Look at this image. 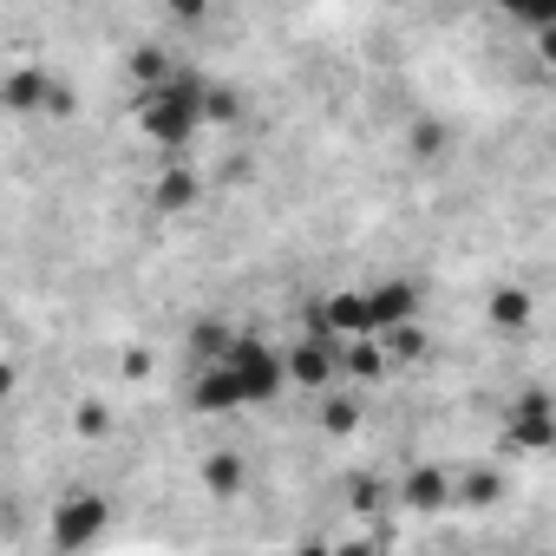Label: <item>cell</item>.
<instances>
[{
    "mask_svg": "<svg viewBox=\"0 0 556 556\" xmlns=\"http://www.w3.org/2000/svg\"><path fill=\"white\" fill-rule=\"evenodd\" d=\"M73 432H79V439H105V432H112V406H105V400L73 406Z\"/></svg>",
    "mask_w": 556,
    "mask_h": 556,
    "instance_id": "23",
    "label": "cell"
},
{
    "mask_svg": "<svg viewBox=\"0 0 556 556\" xmlns=\"http://www.w3.org/2000/svg\"><path fill=\"white\" fill-rule=\"evenodd\" d=\"M0 315H8V295H0Z\"/></svg>",
    "mask_w": 556,
    "mask_h": 556,
    "instance_id": "29",
    "label": "cell"
},
{
    "mask_svg": "<svg viewBox=\"0 0 556 556\" xmlns=\"http://www.w3.org/2000/svg\"><path fill=\"white\" fill-rule=\"evenodd\" d=\"M242 112H249V105H242L236 86H223V79L203 86V125H242Z\"/></svg>",
    "mask_w": 556,
    "mask_h": 556,
    "instance_id": "16",
    "label": "cell"
},
{
    "mask_svg": "<svg viewBox=\"0 0 556 556\" xmlns=\"http://www.w3.org/2000/svg\"><path fill=\"white\" fill-rule=\"evenodd\" d=\"M47 92H53V73H40V66H21V73L0 79V105L21 112V118H40L47 112Z\"/></svg>",
    "mask_w": 556,
    "mask_h": 556,
    "instance_id": "9",
    "label": "cell"
},
{
    "mask_svg": "<svg viewBox=\"0 0 556 556\" xmlns=\"http://www.w3.org/2000/svg\"><path fill=\"white\" fill-rule=\"evenodd\" d=\"M184 348H190L197 361H223V348H229V328H223V321H197V328L184 334Z\"/></svg>",
    "mask_w": 556,
    "mask_h": 556,
    "instance_id": "22",
    "label": "cell"
},
{
    "mask_svg": "<svg viewBox=\"0 0 556 556\" xmlns=\"http://www.w3.org/2000/svg\"><path fill=\"white\" fill-rule=\"evenodd\" d=\"M452 504H465V510H491V504H504V478H497L491 465H478V471L452 478Z\"/></svg>",
    "mask_w": 556,
    "mask_h": 556,
    "instance_id": "14",
    "label": "cell"
},
{
    "mask_svg": "<svg viewBox=\"0 0 556 556\" xmlns=\"http://www.w3.org/2000/svg\"><path fill=\"white\" fill-rule=\"evenodd\" d=\"M164 79H170V53H164V47H138V53H131V92L164 86Z\"/></svg>",
    "mask_w": 556,
    "mask_h": 556,
    "instance_id": "20",
    "label": "cell"
},
{
    "mask_svg": "<svg viewBox=\"0 0 556 556\" xmlns=\"http://www.w3.org/2000/svg\"><path fill=\"white\" fill-rule=\"evenodd\" d=\"M374 341H380L387 367H413V361H426V348H432V341H426V328H419V315H413V321H393V328H380Z\"/></svg>",
    "mask_w": 556,
    "mask_h": 556,
    "instance_id": "12",
    "label": "cell"
},
{
    "mask_svg": "<svg viewBox=\"0 0 556 556\" xmlns=\"http://www.w3.org/2000/svg\"><path fill=\"white\" fill-rule=\"evenodd\" d=\"M282 374H289V387L328 393V387H334V374H341V341H334V334H321V328H308L302 341H289V348H282Z\"/></svg>",
    "mask_w": 556,
    "mask_h": 556,
    "instance_id": "4",
    "label": "cell"
},
{
    "mask_svg": "<svg viewBox=\"0 0 556 556\" xmlns=\"http://www.w3.org/2000/svg\"><path fill=\"white\" fill-rule=\"evenodd\" d=\"M393 504L413 510V517H439V510H452V471H445V465H413V471L400 478Z\"/></svg>",
    "mask_w": 556,
    "mask_h": 556,
    "instance_id": "7",
    "label": "cell"
},
{
    "mask_svg": "<svg viewBox=\"0 0 556 556\" xmlns=\"http://www.w3.org/2000/svg\"><path fill=\"white\" fill-rule=\"evenodd\" d=\"M504 445H517V452H549L556 445V413H549L543 387L517 393V406L504 413Z\"/></svg>",
    "mask_w": 556,
    "mask_h": 556,
    "instance_id": "5",
    "label": "cell"
},
{
    "mask_svg": "<svg viewBox=\"0 0 556 556\" xmlns=\"http://www.w3.org/2000/svg\"><path fill=\"white\" fill-rule=\"evenodd\" d=\"M348 510H361V517L387 510V484L380 478H348Z\"/></svg>",
    "mask_w": 556,
    "mask_h": 556,
    "instance_id": "24",
    "label": "cell"
},
{
    "mask_svg": "<svg viewBox=\"0 0 556 556\" xmlns=\"http://www.w3.org/2000/svg\"><path fill=\"white\" fill-rule=\"evenodd\" d=\"M118 367H125V380H144V374H151V354H144V348H131Z\"/></svg>",
    "mask_w": 556,
    "mask_h": 556,
    "instance_id": "26",
    "label": "cell"
},
{
    "mask_svg": "<svg viewBox=\"0 0 556 556\" xmlns=\"http://www.w3.org/2000/svg\"><path fill=\"white\" fill-rule=\"evenodd\" d=\"M367 315H374V334H380V328H393V321H413V315H419V289L393 275V282L367 289Z\"/></svg>",
    "mask_w": 556,
    "mask_h": 556,
    "instance_id": "10",
    "label": "cell"
},
{
    "mask_svg": "<svg viewBox=\"0 0 556 556\" xmlns=\"http://www.w3.org/2000/svg\"><path fill=\"white\" fill-rule=\"evenodd\" d=\"M530 308H536V295H530V289H497V295L484 302L491 328H523V321H530Z\"/></svg>",
    "mask_w": 556,
    "mask_h": 556,
    "instance_id": "18",
    "label": "cell"
},
{
    "mask_svg": "<svg viewBox=\"0 0 556 556\" xmlns=\"http://www.w3.org/2000/svg\"><path fill=\"white\" fill-rule=\"evenodd\" d=\"M321 432H328V439H354V432H361V400H348V393L321 400Z\"/></svg>",
    "mask_w": 556,
    "mask_h": 556,
    "instance_id": "19",
    "label": "cell"
},
{
    "mask_svg": "<svg viewBox=\"0 0 556 556\" xmlns=\"http://www.w3.org/2000/svg\"><path fill=\"white\" fill-rule=\"evenodd\" d=\"M190 413L197 419H223V413H236L242 406V387H236V374L223 367V361H197V380H190Z\"/></svg>",
    "mask_w": 556,
    "mask_h": 556,
    "instance_id": "6",
    "label": "cell"
},
{
    "mask_svg": "<svg viewBox=\"0 0 556 556\" xmlns=\"http://www.w3.org/2000/svg\"><path fill=\"white\" fill-rule=\"evenodd\" d=\"M242 484H249V465H242V452H210L203 458V491L216 497V504H229V497H242Z\"/></svg>",
    "mask_w": 556,
    "mask_h": 556,
    "instance_id": "11",
    "label": "cell"
},
{
    "mask_svg": "<svg viewBox=\"0 0 556 556\" xmlns=\"http://www.w3.org/2000/svg\"><path fill=\"white\" fill-rule=\"evenodd\" d=\"M223 367L236 374V387H242V406H268V400H282V393H289L282 348H268V341H255V334H229V348H223Z\"/></svg>",
    "mask_w": 556,
    "mask_h": 556,
    "instance_id": "2",
    "label": "cell"
},
{
    "mask_svg": "<svg viewBox=\"0 0 556 556\" xmlns=\"http://www.w3.org/2000/svg\"><path fill=\"white\" fill-rule=\"evenodd\" d=\"M315 328H321V334H334V341L374 334V315H367V289H341V295H321V308H315Z\"/></svg>",
    "mask_w": 556,
    "mask_h": 556,
    "instance_id": "8",
    "label": "cell"
},
{
    "mask_svg": "<svg viewBox=\"0 0 556 556\" xmlns=\"http://www.w3.org/2000/svg\"><path fill=\"white\" fill-rule=\"evenodd\" d=\"M105 523H112V504H105L99 491H66V497L53 504L47 536H53V549H92V543L105 536Z\"/></svg>",
    "mask_w": 556,
    "mask_h": 556,
    "instance_id": "3",
    "label": "cell"
},
{
    "mask_svg": "<svg viewBox=\"0 0 556 556\" xmlns=\"http://www.w3.org/2000/svg\"><path fill=\"white\" fill-rule=\"evenodd\" d=\"M151 197H157V210H170V216H177V210H197V197H203V177H197L190 164H170V170L157 177V190H151Z\"/></svg>",
    "mask_w": 556,
    "mask_h": 556,
    "instance_id": "13",
    "label": "cell"
},
{
    "mask_svg": "<svg viewBox=\"0 0 556 556\" xmlns=\"http://www.w3.org/2000/svg\"><path fill=\"white\" fill-rule=\"evenodd\" d=\"M497 8L523 27V34H536V27H556V0H497Z\"/></svg>",
    "mask_w": 556,
    "mask_h": 556,
    "instance_id": "21",
    "label": "cell"
},
{
    "mask_svg": "<svg viewBox=\"0 0 556 556\" xmlns=\"http://www.w3.org/2000/svg\"><path fill=\"white\" fill-rule=\"evenodd\" d=\"M47 112H53V118H73V112H79V92H73L66 79H53V92H47Z\"/></svg>",
    "mask_w": 556,
    "mask_h": 556,
    "instance_id": "25",
    "label": "cell"
},
{
    "mask_svg": "<svg viewBox=\"0 0 556 556\" xmlns=\"http://www.w3.org/2000/svg\"><path fill=\"white\" fill-rule=\"evenodd\" d=\"M203 73H190V66H170V79L164 86H144V92H131V112H138V131L157 144V151H184L197 131H203Z\"/></svg>",
    "mask_w": 556,
    "mask_h": 556,
    "instance_id": "1",
    "label": "cell"
},
{
    "mask_svg": "<svg viewBox=\"0 0 556 556\" xmlns=\"http://www.w3.org/2000/svg\"><path fill=\"white\" fill-rule=\"evenodd\" d=\"M170 14H177V21H190V27H197V21H203V14H210V0H170Z\"/></svg>",
    "mask_w": 556,
    "mask_h": 556,
    "instance_id": "27",
    "label": "cell"
},
{
    "mask_svg": "<svg viewBox=\"0 0 556 556\" xmlns=\"http://www.w3.org/2000/svg\"><path fill=\"white\" fill-rule=\"evenodd\" d=\"M14 387H21V374H14V367H8V361H0V400H8V393H14Z\"/></svg>",
    "mask_w": 556,
    "mask_h": 556,
    "instance_id": "28",
    "label": "cell"
},
{
    "mask_svg": "<svg viewBox=\"0 0 556 556\" xmlns=\"http://www.w3.org/2000/svg\"><path fill=\"white\" fill-rule=\"evenodd\" d=\"M341 374H354V380H380V374H387V354H380V341H374V334H354V341H341Z\"/></svg>",
    "mask_w": 556,
    "mask_h": 556,
    "instance_id": "15",
    "label": "cell"
},
{
    "mask_svg": "<svg viewBox=\"0 0 556 556\" xmlns=\"http://www.w3.org/2000/svg\"><path fill=\"white\" fill-rule=\"evenodd\" d=\"M406 151H413V157H426V164H432V157H445V151H452L445 118H413V125H406Z\"/></svg>",
    "mask_w": 556,
    "mask_h": 556,
    "instance_id": "17",
    "label": "cell"
}]
</instances>
